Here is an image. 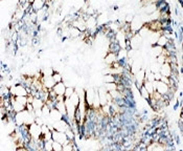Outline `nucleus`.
I'll list each match as a JSON object with an SVG mask.
<instances>
[{"label": "nucleus", "mask_w": 183, "mask_h": 151, "mask_svg": "<svg viewBox=\"0 0 183 151\" xmlns=\"http://www.w3.org/2000/svg\"><path fill=\"white\" fill-rule=\"evenodd\" d=\"M11 95L14 96H28V91L27 88L24 84L20 83V84H14L13 86L11 87Z\"/></svg>", "instance_id": "1"}, {"label": "nucleus", "mask_w": 183, "mask_h": 151, "mask_svg": "<svg viewBox=\"0 0 183 151\" xmlns=\"http://www.w3.org/2000/svg\"><path fill=\"white\" fill-rule=\"evenodd\" d=\"M29 134L34 140L38 141L42 138V126L38 125L37 123L34 122L29 125Z\"/></svg>", "instance_id": "2"}, {"label": "nucleus", "mask_w": 183, "mask_h": 151, "mask_svg": "<svg viewBox=\"0 0 183 151\" xmlns=\"http://www.w3.org/2000/svg\"><path fill=\"white\" fill-rule=\"evenodd\" d=\"M153 84H154L155 87V91H158L161 95H166V93H170V86L167 85L166 83H164L163 81H153Z\"/></svg>", "instance_id": "3"}, {"label": "nucleus", "mask_w": 183, "mask_h": 151, "mask_svg": "<svg viewBox=\"0 0 183 151\" xmlns=\"http://www.w3.org/2000/svg\"><path fill=\"white\" fill-rule=\"evenodd\" d=\"M52 140L60 142L61 144L64 145L65 143L68 142V138L64 131H59V130H56V129H52Z\"/></svg>", "instance_id": "4"}, {"label": "nucleus", "mask_w": 183, "mask_h": 151, "mask_svg": "<svg viewBox=\"0 0 183 151\" xmlns=\"http://www.w3.org/2000/svg\"><path fill=\"white\" fill-rule=\"evenodd\" d=\"M52 127L53 129H56V130H59V131H66L67 130V128L70 127L69 123L67 122L65 119H62L60 121H57V122H53L52 124Z\"/></svg>", "instance_id": "5"}, {"label": "nucleus", "mask_w": 183, "mask_h": 151, "mask_svg": "<svg viewBox=\"0 0 183 151\" xmlns=\"http://www.w3.org/2000/svg\"><path fill=\"white\" fill-rule=\"evenodd\" d=\"M41 80H42V83H43L44 87L48 90H52L53 88V86L56 85V82L52 79V76H43V77L41 78Z\"/></svg>", "instance_id": "6"}, {"label": "nucleus", "mask_w": 183, "mask_h": 151, "mask_svg": "<svg viewBox=\"0 0 183 151\" xmlns=\"http://www.w3.org/2000/svg\"><path fill=\"white\" fill-rule=\"evenodd\" d=\"M105 63H106L107 66H111L114 62L117 61V54H114L111 52H108L106 55H105V59H104Z\"/></svg>", "instance_id": "7"}, {"label": "nucleus", "mask_w": 183, "mask_h": 151, "mask_svg": "<svg viewBox=\"0 0 183 151\" xmlns=\"http://www.w3.org/2000/svg\"><path fill=\"white\" fill-rule=\"evenodd\" d=\"M49 117L53 121V122H57V121L64 119V114H63L61 111H60L59 109H57V108L55 107V108H52V109L50 110Z\"/></svg>", "instance_id": "8"}, {"label": "nucleus", "mask_w": 183, "mask_h": 151, "mask_svg": "<svg viewBox=\"0 0 183 151\" xmlns=\"http://www.w3.org/2000/svg\"><path fill=\"white\" fill-rule=\"evenodd\" d=\"M172 66L169 62H166L163 63L162 65H161V68H160V74L163 76V77H171L172 76Z\"/></svg>", "instance_id": "9"}, {"label": "nucleus", "mask_w": 183, "mask_h": 151, "mask_svg": "<svg viewBox=\"0 0 183 151\" xmlns=\"http://www.w3.org/2000/svg\"><path fill=\"white\" fill-rule=\"evenodd\" d=\"M66 84L64 82H60V83H56V85L53 86V91H55L58 96H64L65 91H66Z\"/></svg>", "instance_id": "10"}, {"label": "nucleus", "mask_w": 183, "mask_h": 151, "mask_svg": "<svg viewBox=\"0 0 183 151\" xmlns=\"http://www.w3.org/2000/svg\"><path fill=\"white\" fill-rule=\"evenodd\" d=\"M47 0H34L32 3V8L35 12H39L46 5Z\"/></svg>", "instance_id": "11"}, {"label": "nucleus", "mask_w": 183, "mask_h": 151, "mask_svg": "<svg viewBox=\"0 0 183 151\" xmlns=\"http://www.w3.org/2000/svg\"><path fill=\"white\" fill-rule=\"evenodd\" d=\"M57 109H59L61 112L66 116L67 114V109H66V104H65V100H61V101H57L56 102V106Z\"/></svg>", "instance_id": "12"}, {"label": "nucleus", "mask_w": 183, "mask_h": 151, "mask_svg": "<svg viewBox=\"0 0 183 151\" xmlns=\"http://www.w3.org/2000/svg\"><path fill=\"white\" fill-rule=\"evenodd\" d=\"M139 92H140V96H141L143 100H146V101H149V100L151 99V93L148 91V89H146L143 85L139 88Z\"/></svg>", "instance_id": "13"}, {"label": "nucleus", "mask_w": 183, "mask_h": 151, "mask_svg": "<svg viewBox=\"0 0 183 151\" xmlns=\"http://www.w3.org/2000/svg\"><path fill=\"white\" fill-rule=\"evenodd\" d=\"M44 105H45L44 100H42L41 98H36L35 96V100H34V102H32V106H34L35 109H41Z\"/></svg>", "instance_id": "14"}, {"label": "nucleus", "mask_w": 183, "mask_h": 151, "mask_svg": "<svg viewBox=\"0 0 183 151\" xmlns=\"http://www.w3.org/2000/svg\"><path fill=\"white\" fill-rule=\"evenodd\" d=\"M170 41V39L166 37V35H160L159 36V38H158V40H157V45H159V46H162L164 47L167 44V42Z\"/></svg>", "instance_id": "15"}, {"label": "nucleus", "mask_w": 183, "mask_h": 151, "mask_svg": "<svg viewBox=\"0 0 183 151\" xmlns=\"http://www.w3.org/2000/svg\"><path fill=\"white\" fill-rule=\"evenodd\" d=\"M69 100H70V102L72 103L74 106H79V104H80V102H81V98H80V96L77 95V91H74L73 93H72V96H70L69 98Z\"/></svg>", "instance_id": "16"}, {"label": "nucleus", "mask_w": 183, "mask_h": 151, "mask_svg": "<svg viewBox=\"0 0 183 151\" xmlns=\"http://www.w3.org/2000/svg\"><path fill=\"white\" fill-rule=\"evenodd\" d=\"M103 80H104V83H115L116 78H115V75L107 74V75H104Z\"/></svg>", "instance_id": "17"}, {"label": "nucleus", "mask_w": 183, "mask_h": 151, "mask_svg": "<svg viewBox=\"0 0 183 151\" xmlns=\"http://www.w3.org/2000/svg\"><path fill=\"white\" fill-rule=\"evenodd\" d=\"M143 86L146 87V89H148V91L151 93V96L154 93L155 91V87H154V84H153V82H151V81L149 80H146L145 82H143Z\"/></svg>", "instance_id": "18"}, {"label": "nucleus", "mask_w": 183, "mask_h": 151, "mask_svg": "<svg viewBox=\"0 0 183 151\" xmlns=\"http://www.w3.org/2000/svg\"><path fill=\"white\" fill-rule=\"evenodd\" d=\"M76 91V87H73L72 85L71 86H67L66 87V91H65V99H68V98H70L71 96H72V93Z\"/></svg>", "instance_id": "19"}, {"label": "nucleus", "mask_w": 183, "mask_h": 151, "mask_svg": "<svg viewBox=\"0 0 183 151\" xmlns=\"http://www.w3.org/2000/svg\"><path fill=\"white\" fill-rule=\"evenodd\" d=\"M52 79L53 81H55L56 83H60V82H63V76L62 74L60 71H56L53 72V75H52Z\"/></svg>", "instance_id": "20"}, {"label": "nucleus", "mask_w": 183, "mask_h": 151, "mask_svg": "<svg viewBox=\"0 0 183 151\" xmlns=\"http://www.w3.org/2000/svg\"><path fill=\"white\" fill-rule=\"evenodd\" d=\"M65 133H66V135H67L68 140H70V141L76 140V133H74V131L72 130V128L71 127L67 128V130L65 131Z\"/></svg>", "instance_id": "21"}, {"label": "nucleus", "mask_w": 183, "mask_h": 151, "mask_svg": "<svg viewBox=\"0 0 183 151\" xmlns=\"http://www.w3.org/2000/svg\"><path fill=\"white\" fill-rule=\"evenodd\" d=\"M52 142H53L52 138H50V140H47V141L44 142V150L45 151H53Z\"/></svg>", "instance_id": "22"}, {"label": "nucleus", "mask_w": 183, "mask_h": 151, "mask_svg": "<svg viewBox=\"0 0 183 151\" xmlns=\"http://www.w3.org/2000/svg\"><path fill=\"white\" fill-rule=\"evenodd\" d=\"M104 87L108 91H111L113 89H117V84L116 83H104Z\"/></svg>", "instance_id": "23"}, {"label": "nucleus", "mask_w": 183, "mask_h": 151, "mask_svg": "<svg viewBox=\"0 0 183 151\" xmlns=\"http://www.w3.org/2000/svg\"><path fill=\"white\" fill-rule=\"evenodd\" d=\"M52 148H53V151H63V144H61L60 142L53 141Z\"/></svg>", "instance_id": "24"}, {"label": "nucleus", "mask_w": 183, "mask_h": 151, "mask_svg": "<svg viewBox=\"0 0 183 151\" xmlns=\"http://www.w3.org/2000/svg\"><path fill=\"white\" fill-rule=\"evenodd\" d=\"M26 2H29V0H19V2H18V3L24 4V3H26Z\"/></svg>", "instance_id": "25"}, {"label": "nucleus", "mask_w": 183, "mask_h": 151, "mask_svg": "<svg viewBox=\"0 0 183 151\" xmlns=\"http://www.w3.org/2000/svg\"><path fill=\"white\" fill-rule=\"evenodd\" d=\"M180 2H181V4L183 5V0H180Z\"/></svg>", "instance_id": "26"}]
</instances>
